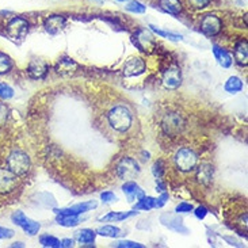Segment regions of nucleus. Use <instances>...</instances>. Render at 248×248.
<instances>
[{
	"mask_svg": "<svg viewBox=\"0 0 248 248\" xmlns=\"http://www.w3.org/2000/svg\"><path fill=\"white\" fill-rule=\"evenodd\" d=\"M133 111L122 103L113 106L108 113V125L118 133H126L133 125Z\"/></svg>",
	"mask_w": 248,
	"mask_h": 248,
	"instance_id": "f257e3e1",
	"label": "nucleus"
},
{
	"mask_svg": "<svg viewBox=\"0 0 248 248\" xmlns=\"http://www.w3.org/2000/svg\"><path fill=\"white\" fill-rule=\"evenodd\" d=\"M6 166L13 171L14 174H16L19 178H23L31 170V159L23 149L14 148L7 155Z\"/></svg>",
	"mask_w": 248,
	"mask_h": 248,
	"instance_id": "f03ea898",
	"label": "nucleus"
},
{
	"mask_svg": "<svg viewBox=\"0 0 248 248\" xmlns=\"http://www.w3.org/2000/svg\"><path fill=\"white\" fill-rule=\"evenodd\" d=\"M29 31H30V20L20 15L10 16L4 25V35L13 42L23 41L27 37Z\"/></svg>",
	"mask_w": 248,
	"mask_h": 248,
	"instance_id": "7ed1b4c3",
	"label": "nucleus"
},
{
	"mask_svg": "<svg viewBox=\"0 0 248 248\" xmlns=\"http://www.w3.org/2000/svg\"><path fill=\"white\" fill-rule=\"evenodd\" d=\"M172 160H174L175 167L178 168L181 172H191L198 166L200 157H198V154L195 152L193 148L183 147L179 148L175 152Z\"/></svg>",
	"mask_w": 248,
	"mask_h": 248,
	"instance_id": "20e7f679",
	"label": "nucleus"
},
{
	"mask_svg": "<svg viewBox=\"0 0 248 248\" xmlns=\"http://www.w3.org/2000/svg\"><path fill=\"white\" fill-rule=\"evenodd\" d=\"M160 126L163 132L170 136V137H176L183 132V129L186 127V120L183 114H181L176 110H170L167 113H164L161 117Z\"/></svg>",
	"mask_w": 248,
	"mask_h": 248,
	"instance_id": "39448f33",
	"label": "nucleus"
},
{
	"mask_svg": "<svg viewBox=\"0 0 248 248\" xmlns=\"http://www.w3.org/2000/svg\"><path fill=\"white\" fill-rule=\"evenodd\" d=\"M20 185V178L7 166L0 167V195L1 197H8L14 194Z\"/></svg>",
	"mask_w": 248,
	"mask_h": 248,
	"instance_id": "423d86ee",
	"label": "nucleus"
},
{
	"mask_svg": "<svg viewBox=\"0 0 248 248\" xmlns=\"http://www.w3.org/2000/svg\"><path fill=\"white\" fill-rule=\"evenodd\" d=\"M132 44L142 53H152L157 47V42L155 41V37L145 29H137L132 34Z\"/></svg>",
	"mask_w": 248,
	"mask_h": 248,
	"instance_id": "0eeeda50",
	"label": "nucleus"
},
{
	"mask_svg": "<svg viewBox=\"0 0 248 248\" xmlns=\"http://www.w3.org/2000/svg\"><path fill=\"white\" fill-rule=\"evenodd\" d=\"M117 176L122 181H133L140 175V166L139 163L134 160L133 157L125 156L117 164Z\"/></svg>",
	"mask_w": 248,
	"mask_h": 248,
	"instance_id": "6e6552de",
	"label": "nucleus"
},
{
	"mask_svg": "<svg viewBox=\"0 0 248 248\" xmlns=\"http://www.w3.org/2000/svg\"><path fill=\"white\" fill-rule=\"evenodd\" d=\"M222 19L216 14H205L200 19V31L206 37H216L222 31Z\"/></svg>",
	"mask_w": 248,
	"mask_h": 248,
	"instance_id": "1a4fd4ad",
	"label": "nucleus"
},
{
	"mask_svg": "<svg viewBox=\"0 0 248 248\" xmlns=\"http://www.w3.org/2000/svg\"><path fill=\"white\" fill-rule=\"evenodd\" d=\"M182 80H183V78H182L181 68L178 67L176 64H171L163 72L161 84H163V87L166 88V90L175 91V90H178V88L181 87Z\"/></svg>",
	"mask_w": 248,
	"mask_h": 248,
	"instance_id": "9d476101",
	"label": "nucleus"
},
{
	"mask_svg": "<svg viewBox=\"0 0 248 248\" xmlns=\"http://www.w3.org/2000/svg\"><path fill=\"white\" fill-rule=\"evenodd\" d=\"M49 69H50L49 62L38 57H33L27 64L26 74L33 80H44L49 74Z\"/></svg>",
	"mask_w": 248,
	"mask_h": 248,
	"instance_id": "9b49d317",
	"label": "nucleus"
},
{
	"mask_svg": "<svg viewBox=\"0 0 248 248\" xmlns=\"http://www.w3.org/2000/svg\"><path fill=\"white\" fill-rule=\"evenodd\" d=\"M161 225H164L166 228L170 231H174L176 233H183L187 235L188 228L185 225V222L182 220V217H179V213H163L160 216Z\"/></svg>",
	"mask_w": 248,
	"mask_h": 248,
	"instance_id": "f8f14e48",
	"label": "nucleus"
},
{
	"mask_svg": "<svg viewBox=\"0 0 248 248\" xmlns=\"http://www.w3.org/2000/svg\"><path fill=\"white\" fill-rule=\"evenodd\" d=\"M147 71V62L141 57H130L125 62V65L122 68V74L125 78H137Z\"/></svg>",
	"mask_w": 248,
	"mask_h": 248,
	"instance_id": "ddd939ff",
	"label": "nucleus"
},
{
	"mask_svg": "<svg viewBox=\"0 0 248 248\" xmlns=\"http://www.w3.org/2000/svg\"><path fill=\"white\" fill-rule=\"evenodd\" d=\"M65 27H67V16L65 15L53 14V15H49L44 19V29L50 35L61 33Z\"/></svg>",
	"mask_w": 248,
	"mask_h": 248,
	"instance_id": "4468645a",
	"label": "nucleus"
},
{
	"mask_svg": "<svg viewBox=\"0 0 248 248\" xmlns=\"http://www.w3.org/2000/svg\"><path fill=\"white\" fill-rule=\"evenodd\" d=\"M96 208H98V202L96 201H86L76 203L74 206H68V208L54 209V213L62 216H81Z\"/></svg>",
	"mask_w": 248,
	"mask_h": 248,
	"instance_id": "2eb2a0df",
	"label": "nucleus"
},
{
	"mask_svg": "<svg viewBox=\"0 0 248 248\" xmlns=\"http://www.w3.org/2000/svg\"><path fill=\"white\" fill-rule=\"evenodd\" d=\"M122 191H124V194L126 195L127 201L130 203L137 202L145 195V191L134 181H125V183L122 185Z\"/></svg>",
	"mask_w": 248,
	"mask_h": 248,
	"instance_id": "dca6fc26",
	"label": "nucleus"
},
{
	"mask_svg": "<svg viewBox=\"0 0 248 248\" xmlns=\"http://www.w3.org/2000/svg\"><path fill=\"white\" fill-rule=\"evenodd\" d=\"M197 181L203 186H209L215 178V168L210 163H201L197 167Z\"/></svg>",
	"mask_w": 248,
	"mask_h": 248,
	"instance_id": "f3484780",
	"label": "nucleus"
},
{
	"mask_svg": "<svg viewBox=\"0 0 248 248\" xmlns=\"http://www.w3.org/2000/svg\"><path fill=\"white\" fill-rule=\"evenodd\" d=\"M212 52H213V56H215V59L217 60L220 67L227 68V69L232 67V64H233V57L231 56V53H229L225 47L220 46V45H217V44H213V45H212Z\"/></svg>",
	"mask_w": 248,
	"mask_h": 248,
	"instance_id": "a211bd4d",
	"label": "nucleus"
},
{
	"mask_svg": "<svg viewBox=\"0 0 248 248\" xmlns=\"http://www.w3.org/2000/svg\"><path fill=\"white\" fill-rule=\"evenodd\" d=\"M233 57L237 65L246 68L248 65V44L247 40H240L233 46Z\"/></svg>",
	"mask_w": 248,
	"mask_h": 248,
	"instance_id": "6ab92c4d",
	"label": "nucleus"
},
{
	"mask_svg": "<svg viewBox=\"0 0 248 248\" xmlns=\"http://www.w3.org/2000/svg\"><path fill=\"white\" fill-rule=\"evenodd\" d=\"M157 6L163 13L179 16L183 13V3L181 0H157Z\"/></svg>",
	"mask_w": 248,
	"mask_h": 248,
	"instance_id": "aec40b11",
	"label": "nucleus"
},
{
	"mask_svg": "<svg viewBox=\"0 0 248 248\" xmlns=\"http://www.w3.org/2000/svg\"><path fill=\"white\" fill-rule=\"evenodd\" d=\"M96 239V232L91 228H83L75 232V242H78L81 246H94Z\"/></svg>",
	"mask_w": 248,
	"mask_h": 248,
	"instance_id": "412c9836",
	"label": "nucleus"
},
{
	"mask_svg": "<svg viewBox=\"0 0 248 248\" xmlns=\"http://www.w3.org/2000/svg\"><path fill=\"white\" fill-rule=\"evenodd\" d=\"M139 215L137 210H130V212H108V215L102 216L98 218V221L102 222H121L126 218L134 217Z\"/></svg>",
	"mask_w": 248,
	"mask_h": 248,
	"instance_id": "4be33fe9",
	"label": "nucleus"
},
{
	"mask_svg": "<svg viewBox=\"0 0 248 248\" xmlns=\"http://www.w3.org/2000/svg\"><path fill=\"white\" fill-rule=\"evenodd\" d=\"M78 68V64L71 57H61L57 61L54 71L61 75H71Z\"/></svg>",
	"mask_w": 248,
	"mask_h": 248,
	"instance_id": "5701e85b",
	"label": "nucleus"
},
{
	"mask_svg": "<svg viewBox=\"0 0 248 248\" xmlns=\"http://www.w3.org/2000/svg\"><path fill=\"white\" fill-rule=\"evenodd\" d=\"M224 90L228 94H239L244 90V81L239 78V76H231L227 79L225 84H224Z\"/></svg>",
	"mask_w": 248,
	"mask_h": 248,
	"instance_id": "b1692460",
	"label": "nucleus"
},
{
	"mask_svg": "<svg viewBox=\"0 0 248 248\" xmlns=\"http://www.w3.org/2000/svg\"><path fill=\"white\" fill-rule=\"evenodd\" d=\"M14 68H15V64H14L13 57L6 52L0 50V76L10 75L14 71Z\"/></svg>",
	"mask_w": 248,
	"mask_h": 248,
	"instance_id": "393cba45",
	"label": "nucleus"
},
{
	"mask_svg": "<svg viewBox=\"0 0 248 248\" xmlns=\"http://www.w3.org/2000/svg\"><path fill=\"white\" fill-rule=\"evenodd\" d=\"M152 209H156V198L151 195H144L139 201L134 203V210H142V212H149Z\"/></svg>",
	"mask_w": 248,
	"mask_h": 248,
	"instance_id": "a878e982",
	"label": "nucleus"
},
{
	"mask_svg": "<svg viewBox=\"0 0 248 248\" xmlns=\"http://www.w3.org/2000/svg\"><path fill=\"white\" fill-rule=\"evenodd\" d=\"M149 30L151 31H154L156 35H159L161 38H166L168 41H182L183 40V35L182 34H178V33H174V31H168V30H163V29H159L157 26H155V25H149Z\"/></svg>",
	"mask_w": 248,
	"mask_h": 248,
	"instance_id": "bb28decb",
	"label": "nucleus"
},
{
	"mask_svg": "<svg viewBox=\"0 0 248 248\" xmlns=\"http://www.w3.org/2000/svg\"><path fill=\"white\" fill-rule=\"evenodd\" d=\"M56 222H57L60 227H64V228H75V227H78L81 221L79 216L57 215Z\"/></svg>",
	"mask_w": 248,
	"mask_h": 248,
	"instance_id": "cd10ccee",
	"label": "nucleus"
},
{
	"mask_svg": "<svg viewBox=\"0 0 248 248\" xmlns=\"http://www.w3.org/2000/svg\"><path fill=\"white\" fill-rule=\"evenodd\" d=\"M96 235L103 236V237H111V239H117L122 236V229L114 225H103L101 228H98L96 231Z\"/></svg>",
	"mask_w": 248,
	"mask_h": 248,
	"instance_id": "c85d7f7f",
	"label": "nucleus"
},
{
	"mask_svg": "<svg viewBox=\"0 0 248 248\" xmlns=\"http://www.w3.org/2000/svg\"><path fill=\"white\" fill-rule=\"evenodd\" d=\"M22 231L29 236H35L38 235V232H40L41 229V224L38 221H35V220H31V218H29L27 217V220L25 221V224L22 225Z\"/></svg>",
	"mask_w": 248,
	"mask_h": 248,
	"instance_id": "c756f323",
	"label": "nucleus"
},
{
	"mask_svg": "<svg viewBox=\"0 0 248 248\" xmlns=\"http://www.w3.org/2000/svg\"><path fill=\"white\" fill-rule=\"evenodd\" d=\"M40 244L45 248H61L60 239H57L56 236L49 235V233L40 236Z\"/></svg>",
	"mask_w": 248,
	"mask_h": 248,
	"instance_id": "7c9ffc66",
	"label": "nucleus"
},
{
	"mask_svg": "<svg viewBox=\"0 0 248 248\" xmlns=\"http://www.w3.org/2000/svg\"><path fill=\"white\" fill-rule=\"evenodd\" d=\"M15 96V90H14L8 83L0 81V101H10Z\"/></svg>",
	"mask_w": 248,
	"mask_h": 248,
	"instance_id": "2f4dec72",
	"label": "nucleus"
},
{
	"mask_svg": "<svg viewBox=\"0 0 248 248\" xmlns=\"http://www.w3.org/2000/svg\"><path fill=\"white\" fill-rule=\"evenodd\" d=\"M126 10L132 14H145L147 13V6L139 0H130L126 3Z\"/></svg>",
	"mask_w": 248,
	"mask_h": 248,
	"instance_id": "473e14b6",
	"label": "nucleus"
},
{
	"mask_svg": "<svg viewBox=\"0 0 248 248\" xmlns=\"http://www.w3.org/2000/svg\"><path fill=\"white\" fill-rule=\"evenodd\" d=\"M152 174L156 179H161L163 178V175L166 174V164H164V161L159 159V160H156L154 163V166H152Z\"/></svg>",
	"mask_w": 248,
	"mask_h": 248,
	"instance_id": "72a5a7b5",
	"label": "nucleus"
},
{
	"mask_svg": "<svg viewBox=\"0 0 248 248\" xmlns=\"http://www.w3.org/2000/svg\"><path fill=\"white\" fill-rule=\"evenodd\" d=\"M27 216L22 210H15V212H13V215H11V222H13L14 225L19 227V228H22V225L25 224Z\"/></svg>",
	"mask_w": 248,
	"mask_h": 248,
	"instance_id": "f704fd0d",
	"label": "nucleus"
},
{
	"mask_svg": "<svg viewBox=\"0 0 248 248\" xmlns=\"http://www.w3.org/2000/svg\"><path fill=\"white\" fill-rule=\"evenodd\" d=\"M111 246L117 248H144V244L137 242H132V240H117Z\"/></svg>",
	"mask_w": 248,
	"mask_h": 248,
	"instance_id": "c9c22d12",
	"label": "nucleus"
},
{
	"mask_svg": "<svg viewBox=\"0 0 248 248\" xmlns=\"http://www.w3.org/2000/svg\"><path fill=\"white\" fill-rule=\"evenodd\" d=\"M10 117V108L7 106L4 101H0V127H3L8 121Z\"/></svg>",
	"mask_w": 248,
	"mask_h": 248,
	"instance_id": "e433bc0d",
	"label": "nucleus"
},
{
	"mask_svg": "<svg viewBox=\"0 0 248 248\" xmlns=\"http://www.w3.org/2000/svg\"><path fill=\"white\" fill-rule=\"evenodd\" d=\"M187 3L191 8L201 11V10H205V8H208L210 6L212 0H187Z\"/></svg>",
	"mask_w": 248,
	"mask_h": 248,
	"instance_id": "4c0bfd02",
	"label": "nucleus"
},
{
	"mask_svg": "<svg viewBox=\"0 0 248 248\" xmlns=\"http://www.w3.org/2000/svg\"><path fill=\"white\" fill-rule=\"evenodd\" d=\"M194 210V206L188 202H181L175 206V213H190Z\"/></svg>",
	"mask_w": 248,
	"mask_h": 248,
	"instance_id": "58836bf2",
	"label": "nucleus"
},
{
	"mask_svg": "<svg viewBox=\"0 0 248 248\" xmlns=\"http://www.w3.org/2000/svg\"><path fill=\"white\" fill-rule=\"evenodd\" d=\"M101 200H102V202H105V203H111V202L118 201L117 195H115L113 191H110V190H108V191H103V193H102Z\"/></svg>",
	"mask_w": 248,
	"mask_h": 248,
	"instance_id": "ea45409f",
	"label": "nucleus"
},
{
	"mask_svg": "<svg viewBox=\"0 0 248 248\" xmlns=\"http://www.w3.org/2000/svg\"><path fill=\"white\" fill-rule=\"evenodd\" d=\"M193 213H194V216L198 218V220H203V218L209 215V209L206 208V206L201 205V206L195 208L194 210H193Z\"/></svg>",
	"mask_w": 248,
	"mask_h": 248,
	"instance_id": "a19ab883",
	"label": "nucleus"
},
{
	"mask_svg": "<svg viewBox=\"0 0 248 248\" xmlns=\"http://www.w3.org/2000/svg\"><path fill=\"white\" fill-rule=\"evenodd\" d=\"M168 200H170V194H168V193H166V191L160 193V195L156 198V209L163 208V206L168 202Z\"/></svg>",
	"mask_w": 248,
	"mask_h": 248,
	"instance_id": "79ce46f5",
	"label": "nucleus"
},
{
	"mask_svg": "<svg viewBox=\"0 0 248 248\" xmlns=\"http://www.w3.org/2000/svg\"><path fill=\"white\" fill-rule=\"evenodd\" d=\"M14 236H15V232H14L13 229L10 228H6V227H0V240L1 239H13Z\"/></svg>",
	"mask_w": 248,
	"mask_h": 248,
	"instance_id": "37998d69",
	"label": "nucleus"
},
{
	"mask_svg": "<svg viewBox=\"0 0 248 248\" xmlns=\"http://www.w3.org/2000/svg\"><path fill=\"white\" fill-rule=\"evenodd\" d=\"M60 243L61 248H72L75 246V239H62Z\"/></svg>",
	"mask_w": 248,
	"mask_h": 248,
	"instance_id": "c03bdc74",
	"label": "nucleus"
},
{
	"mask_svg": "<svg viewBox=\"0 0 248 248\" xmlns=\"http://www.w3.org/2000/svg\"><path fill=\"white\" fill-rule=\"evenodd\" d=\"M224 240H225V242H228L231 246H235V247H243V244H240V243L237 242L236 239H233V237L225 236V237H224Z\"/></svg>",
	"mask_w": 248,
	"mask_h": 248,
	"instance_id": "a18cd8bd",
	"label": "nucleus"
},
{
	"mask_svg": "<svg viewBox=\"0 0 248 248\" xmlns=\"http://www.w3.org/2000/svg\"><path fill=\"white\" fill-rule=\"evenodd\" d=\"M10 247H11V248H16V247L23 248V247H25V243H23V242H15V243H13V244H11Z\"/></svg>",
	"mask_w": 248,
	"mask_h": 248,
	"instance_id": "49530a36",
	"label": "nucleus"
},
{
	"mask_svg": "<svg viewBox=\"0 0 248 248\" xmlns=\"http://www.w3.org/2000/svg\"><path fill=\"white\" fill-rule=\"evenodd\" d=\"M117 1H121V3H125V1H127V0H117Z\"/></svg>",
	"mask_w": 248,
	"mask_h": 248,
	"instance_id": "de8ad7c7",
	"label": "nucleus"
},
{
	"mask_svg": "<svg viewBox=\"0 0 248 248\" xmlns=\"http://www.w3.org/2000/svg\"><path fill=\"white\" fill-rule=\"evenodd\" d=\"M93 1H99V0H93Z\"/></svg>",
	"mask_w": 248,
	"mask_h": 248,
	"instance_id": "09e8293b",
	"label": "nucleus"
}]
</instances>
